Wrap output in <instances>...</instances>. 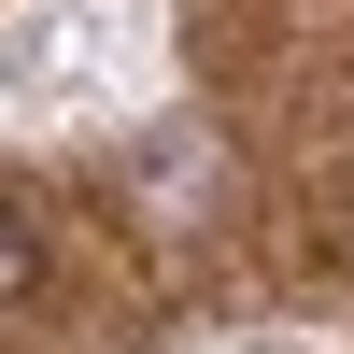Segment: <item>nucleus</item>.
Instances as JSON below:
<instances>
[{
  "mask_svg": "<svg viewBox=\"0 0 354 354\" xmlns=\"http://www.w3.org/2000/svg\"><path fill=\"white\" fill-rule=\"evenodd\" d=\"M28 283H43V241H28V213L0 198V312H28Z\"/></svg>",
  "mask_w": 354,
  "mask_h": 354,
  "instance_id": "nucleus-1",
  "label": "nucleus"
}]
</instances>
